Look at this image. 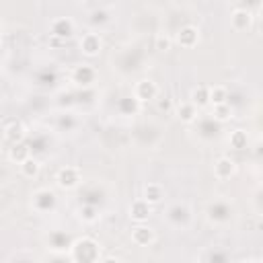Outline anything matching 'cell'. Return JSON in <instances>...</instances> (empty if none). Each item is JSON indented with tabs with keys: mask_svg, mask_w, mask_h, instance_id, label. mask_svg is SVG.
<instances>
[{
	"mask_svg": "<svg viewBox=\"0 0 263 263\" xmlns=\"http://www.w3.org/2000/svg\"><path fill=\"white\" fill-rule=\"evenodd\" d=\"M72 259L78 261V263H92V261H99V245L84 236V238H78L74 240L72 245Z\"/></svg>",
	"mask_w": 263,
	"mask_h": 263,
	"instance_id": "1",
	"label": "cell"
},
{
	"mask_svg": "<svg viewBox=\"0 0 263 263\" xmlns=\"http://www.w3.org/2000/svg\"><path fill=\"white\" fill-rule=\"evenodd\" d=\"M134 97L140 101V103H146V101H154L158 97V86L154 80L150 78H142L136 82L134 86Z\"/></svg>",
	"mask_w": 263,
	"mask_h": 263,
	"instance_id": "2",
	"label": "cell"
},
{
	"mask_svg": "<svg viewBox=\"0 0 263 263\" xmlns=\"http://www.w3.org/2000/svg\"><path fill=\"white\" fill-rule=\"evenodd\" d=\"M175 41H177L183 49L195 47V45L199 43V31H197V27H193V25L181 27V29L177 31V35H175Z\"/></svg>",
	"mask_w": 263,
	"mask_h": 263,
	"instance_id": "3",
	"label": "cell"
},
{
	"mask_svg": "<svg viewBox=\"0 0 263 263\" xmlns=\"http://www.w3.org/2000/svg\"><path fill=\"white\" fill-rule=\"evenodd\" d=\"M55 181L62 189H74L80 183V171L76 166H62L55 175Z\"/></svg>",
	"mask_w": 263,
	"mask_h": 263,
	"instance_id": "4",
	"label": "cell"
},
{
	"mask_svg": "<svg viewBox=\"0 0 263 263\" xmlns=\"http://www.w3.org/2000/svg\"><path fill=\"white\" fill-rule=\"evenodd\" d=\"M234 173H236V162L230 156H220L214 162V175H216V179L226 181V179L234 177Z\"/></svg>",
	"mask_w": 263,
	"mask_h": 263,
	"instance_id": "5",
	"label": "cell"
},
{
	"mask_svg": "<svg viewBox=\"0 0 263 263\" xmlns=\"http://www.w3.org/2000/svg\"><path fill=\"white\" fill-rule=\"evenodd\" d=\"M95 76H97V72H95V68L88 66V64H80V66H76L74 72H72V80H74L78 86H82V88L90 86V84L95 82Z\"/></svg>",
	"mask_w": 263,
	"mask_h": 263,
	"instance_id": "6",
	"label": "cell"
},
{
	"mask_svg": "<svg viewBox=\"0 0 263 263\" xmlns=\"http://www.w3.org/2000/svg\"><path fill=\"white\" fill-rule=\"evenodd\" d=\"M166 218H168V222L175 224V226H185V224L191 220V210H189L185 203H175V205L168 208Z\"/></svg>",
	"mask_w": 263,
	"mask_h": 263,
	"instance_id": "7",
	"label": "cell"
},
{
	"mask_svg": "<svg viewBox=\"0 0 263 263\" xmlns=\"http://www.w3.org/2000/svg\"><path fill=\"white\" fill-rule=\"evenodd\" d=\"M74 35V23L72 18L64 16V18H55L51 23V37H58V39H70Z\"/></svg>",
	"mask_w": 263,
	"mask_h": 263,
	"instance_id": "8",
	"label": "cell"
},
{
	"mask_svg": "<svg viewBox=\"0 0 263 263\" xmlns=\"http://www.w3.org/2000/svg\"><path fill=\"white\" fill-rule=\"evenodd\" d=\"M33 205L35 210L39 212H49L55 208V193L49 191V189H39L35 195H33Z\"/></svg>",
	"mask_w": 263,
	"mask_h": 263,
	"instance_id": "9",
	"label": "cell"
},
{
	"mask_svg": "<svg viewBox=\"0 0 263 263\" xmlns=\"http://www.w3.org/2000/svg\"><path fill=\"white\" fill-rule=\"evenodd\" d=\"M101 45H103V43H101V37H99L97 33H86V35H82V39H80V49H82V53L88 55V58L99 55Z\"/></svg>",
	"mask_w": 263,
	"mask_h": 263,
	"instance_id": "10",
	"label": "cell"
},
{
	"mask_svg": "<svg viewBox=\"0 0 263 263\" xmlns=\"http://www.w3.org/2000/svg\"><path fill=\"white\" fill-rule=\"evenodd\" d=\"M230 23H232L234 31H247L251 27V23H253V14L247 8H236L230 14Z\"/></svg>",
	"mask_w": 263,
	"mask_h": 263,
	"instance_id": "11",
	"label": "cell"
},
{
	"mask_svg": "<svg viewBox=\"0 0 263 263\" xmlns=\"http://www.w3.org/2000/svg\"><path fill=\"white\" fill-rule=\"evenodd\" d=\"M150 214H152V203L146 201L144 197H142V199H136V201L129 205V216H132L136 222H144V220H148Z\"/></svg>",
	"mask_w": 263,
	"mask_h": 263,
	"instance_id": "12",
	"label": "cell"
},
{
	"mask_svg": "<svg viewBox=\"0 0 263 263\" xmlns=\"http://www.w3.org/2000/svg\"><path fill=\"white\" fill-rule=\"evenodd\" d=\"M4 138H6L10 144L23 142V138H25V125H23L18 119L6 121V123H4Z\"/></svg>",
	"mask_w": 263,
	"mask_h": 263,
	"instance_id": "13",
	"label": "cell"
},
{
	"mask_svg": "<svg viewBox=\"0 0 263 263\" xmlns=\"http://www.w3.org/2000/svg\"><path fill=\"white\" fill-rule=\"evenodd\" d=\"M132 240H134L138 247H148V245L154 240V230H152L150 226L140 224V226H136V228L132 230Z\"/></svg>",
	"mask_w": 263,
	"mask_h": 263,
	"instance_id": "14",
	"label": "cell"
},
{
	"mask_svg": "<svg viewBox=\"0 0 263 263\" xmlns=\"http://www.w3.org/2000/svg\"><path fill=\"white\" fill-rule=\"evenodd\" d=\"M197 105L193 101H185V103H179L177 105V117L183 121V123H191L197 119Z\"/></svg>",
	"mask_w": 263,
	"mask_h": 263,
	"instance_id": "15",
	"label": "cell"
},
{
	"mask_svg": "<svg viewBox=\"0 0 263 263\" xmlns=\"http://www.w3.org/2000/svg\"><path fill=\"white\" fill-rule=\"evenodd\" d=\"M208 218L212 222H226L230 218V208L224 201H214L208 208Z\"/></svg>",
	"mask_w": 263,
	"mask_h": 263,
	"instance_id": "16",
	"label": "cell"
},
{
	"mask_svg": "<svg viewBox=\"0 0 263 263\" xmlns=\"http://www.w3.org/2000/svg\"><path fill=\"white\" fill-rule=\"evenodd\" d=\"M31 156V148L25 144V142H14L10 148H8V158L16 164H21L23 160H27Z\"/></svg>",
	"mask_w": 263,
	"mask_h": 263,
	"instance_id": "17",
	"label": "cell"
},
{
	"mask_svg": "<svg viewBox=\"0 0 263 263\" xmlns=\"http://www.w3.org/2000/svg\"><path fill=\"white\" fill-rule=\"evenodd\" d=\"M162 197H164V189L160 183H146V187H144V199L146 201H150L154 205V203L162 201Z\"/></svg>",
	"mask_w": 263,
	"mask_h": 263,
	"instance_id": "18",
	"label": "cell"
},
{
	"mask_svg": "<svg viewBox=\"0 0 263 263\" xmlns=\"http://www.w3.org/2000/svg\"><path fill=\"white\" fill-rule=\"evenodd\" d=\"M191 101H193L199 109L205 107V105H210V86H205V84L195 86V88L191 90Z\"/></svg>",
	"mask_w": 263,
	"mask_h": 263,
	"instance_id": "19",
	"label": "cell"
},
{
	"mask_svg": "<svg viewBox=\"0 0 263 263\" xmlns=\"http://www.w3.org/2000/svg\"><path fill=\"white\" fill-rule=\"evenodd\" d=\"M18 166H21V175H23V177H27V179L37 177V175H39V168H41L39 160H37V158H33V156H29L27 160H23Z\"/></svg>",
	"mask_w": 263,
	"mask_h": 263,
	"instance_id": "20",
	"label": "cell"
},
{
	"mask_svg": "<svg viewBox=\"0 0 263 263\" xmlns=\"http://www.w3.org/2000/svg\"><path fill=\"white\" fill-rule=\"evenodd\" d=\"M228 88L224 84H216L210 86V103L212 105H220V103H228Z\"/></svg>",
	"mask_w": 263,
	"mask_h": 263,
	"instance_id": "21",
	"label": "cell"
},
{
	"mask_svg": "<svg viewBox=\"0 0 263 263\" xmlns=\"http://www.w3.org/2000/svg\"><path fill=\"white\" fill-rule=\"evenodd\" d=\"M228 142H230V146H232L234 150H242V148H247V144H249V136H247L245 129H234V132L230 134Z\"/></svg>",
	"mask_w": 263,
	"mask_h": 263,
	"instance_id": "22",
	"label": "cell"
},
{
	"mask_svg": "<svg viewBox=\"0 0 263 263\" xmlns=\"http://www.w3.org/2000/svg\"><path fill=\"white\" fill-rule=\"evenodd\" d=\"M212 115H214V119H216V121L224 123V121H228V119L232 117V107H230L228 103H220V105H214V109H212Z\"/></svg>",
	"mask_w": 263,
	"mask_h": 263,
	"instance_id": "23",
	"label": "cell"
},
{
	"mask_svg": "<svg viewBox=\"0 0 263 263\" xmlns=\"http://www.w3.org/2000/svg\"><path fill=\"white\" fill-rule=\"evenodd\" d=\"M138 107H140V101H138L136 97H125V99L119 101V109H121L123 113H136Z\"/></svg>",
	"mask_w": 263,
	"mask_h": 263,
	"instance_id": "24",
	"label": "cell"
},
{
	"mask_svg": "<svg viewBox=\"0 0 263 263\" xmlns=\"http://www.w3.org/2000/svg\"><path fill=\"white\" fill-rule=\"evenodd\" d=\"M80 216H82L84 222H95V220L99 218V210H97L92 203H84L82 210H80Z\"/></svg>",
	"mask_w": 263,
	"mask_h": 263,
	"instance_id": "25",
	"label": "cell"
},
{
	"mask_svg": "<svg viewBox=\"0 0 263 263\" xmlns=\"http://www.w3.org/2000/svg\"><path fill=\"white\" fill-rule=\"evenodd\" d=\"M154 45H156L158 51H168L171 45H173V39L168 35H164V33H158L156 39H154Z\"/></svg>",
	"mask_w": 263,
	"mask_h": 263,
	"instance_id": "26",
	"label": "cell"
},
{
	"mask_svg": "<svg viewBox=\"0 0 263 263\" xmlns=\"http://www.w3.org/2000/svg\"><path fill=\"white\" fill-rule=\"evenodd\" d=\"M171 107H173V101L171 99H166V97H162V99H156V109L158 111H171Z\"/></svg>",
	"mask_w": 263,
	"mask_h": 263,
	"instance_id": "27",
	"label": "cell"
},
{
	"mask_svg": "<svg viewBox=\"0 0 263 263\" xmlns=\"http://www.w3.org/2000/svg\"><path fill=\"white\" fill-rule=\"evenodd\" d=\"M107 21V12L105 10H95L92 12V23H105Z\"/></svg>",
	"mask_w": 263,
	"mask_h": 263,
	"instance_id": "28",
	"label": "cell"
},
{
	"mask_svg": "<svg viewBox=\"0 0 263 263\" xmlns=\"http://www.w3.org/2000/svg\"><path fill=\"white\" fill-rule=\"evenodd\" d=\"M259 14H261V18H263V4L259 6Z\"/></svg>",
	"mask_w": 263,
	"mask_h": 263,
	"instance_id": "29",
	"label": "cell"
}]
</instances>
